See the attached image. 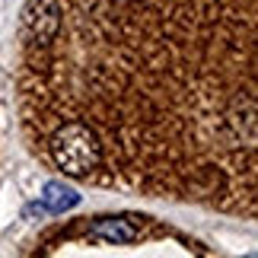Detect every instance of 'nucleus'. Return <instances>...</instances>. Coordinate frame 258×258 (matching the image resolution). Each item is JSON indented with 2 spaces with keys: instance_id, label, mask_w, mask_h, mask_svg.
I'll return each instance as SVG.
<instances>
[{
  "instance_id": "4",
  "label": "nucleus",
  "mask_w": 258,
  "mask_h": 258,
  "mask_svg": "<svg viewBox=\"0 0 258 258\" xmlns=\"http://www.w3.org/2000/svg\"><path fill=\"white\" fill-rule=\"evenodd\" d=\"M80 204V195L74 191L71 185H64V182H48L42 188V207L45 211H51V214H64V211H71V207Z\"/></svg>"
},
{
  "instance_id": "1",
  "label": "nucleus",
  "mask_w": 258,
  "mask_h": 258,
  "mask_svg": "<svg viewBox=\"0 0 258 258\" xmlns=\"http://www.w3.org/2000/svg\"><path fill=\"white\" fill-rule=\"evenodd\" d=\"M54 38L23 54V118L77 121L93 185L255 217V0H57Z\"/></svg>"
},
{
  "instance_id": "3",
  "label": "nucleus",
  "mask_w": 258,
  "mask_h": 258,
  "mask_svg": "<svg viewBox=\"0 0 258 258\" xmlns=\"http://www.w3.org/2000/svg\"><path fill=\"white\" fill-rule=\"evenodd\" d=\"M86 233L105 245H131L141 239V223L134 217H99L86 226Z\"/></svg>"
},
{
  "instance_id": "2",
  "label": "nucleus",
  "mask_w": 258,
  "mask_h": 258,
  "mask_svg": "<svg viewBox=\"0 0 258 258\" xmlns=\"http://www.w3.org/2000/svg\"><path fill=\"white\" fill-rule=\"evenodd\" d=\"M57 23H61V7L57 0H29L23 10V29H19V42L26 51H38L54 38Z\"/></svg>"
}]
</instances>
